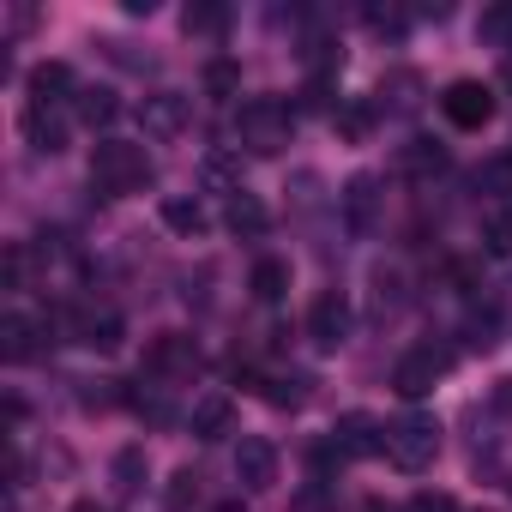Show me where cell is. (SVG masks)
I'll use <instances>...</instances> for the list:
<instances>
[{
	"label": "cell",
	"instance_id": "cell-23",
	"mask_svg": "<svg viewBox=\"0 0 512 512\" xmlns=\"http://www.w3.org/2000/svg\"><path fill=\"white\" fill-rule=\"evenodd\" d=\"M482 247L494 253V260H506V253H512V217H506V211H494V217L482 223Z\"/></svg>",
	"mask_w": 512,
	"mask_h": 512
},
{
	"label": "cell",
	"instance_id": "cell-17",
	"mask_svg": "<svg viewBox=\"0 0 512 512\" xmlns=\"http://www.w3.org/2000/svg\"><path fill=\"white\" fill-rule=\"evenodd\" d=\"M109 476H115L121 494H139V488H145V452H139V446H121L115 464H109Z\"/></svg>",
	"mask_w": 512,
	"mask_h": 512
},
{
	"label": "cell",
	"instance_id": "cell-2",
	"mask_svg": "<svg viewBox=\"0 0 512 512\" xmlns=\"http://www.w3.org/2000/svg\"><path fill=\"white\" fill-rule=\"evenodd\" d=\"M235 139H241L247 151H260V157L284 151V145H290V109H284L278 97H253V103H241Z\"/></svg>",
	"mask_w": 512,
	"mask_h": 512
},
{
	"label": "cell",
	"instance_id": "cell-33",
	"mask_svg": "<svg viewBox=\"0 0 512 512\" xmlns=\"http://www.w3.org/2000/svg\"><path fill=\"white\" fill-rule=\"evenodd\" d=\"M500 85H506V91H512V55H506V61H500Z\"/></svg>",
	"mask_w": 512,
	"mask_h": 512
},
{
	"label": "cell",
	"instance_id": "cell-21",
	"mask_svg": "<svg viewBox=\"0 0 512 512\" xmlns=\"http://www.w3.org/2000/svg\"><path fill=\"white\" fill-rule=\"evenodd\" d=\"M163 223L181 229V235H199L205 229V211H199V199H163Z\"/></svg>",
	"mask_w": 512,
	"mask_h": 512
},
{
	"label": "cell",
	"instance_id": "cell-12",
	"mask_svg": "<svg viewBox=\"0 0 512 512\" xmlns=\"http://www.w3.org/2000/svg\"><path fill=\"white\" fill-rule=\"evenodd\" d=\"M19 127H25V139H31V151H43V157H55V151H67V127H61V121H55L49 109H37V103H31Z\"/></svg>",
	"mask_w": 512,
	"mask_h": 512
},
{
	"label": "cell",
	"instance_id": "cell-22",
	"mask_svg": "<svg viewBox=\"0 0 512 512\" xmlns=\"http://www.w3.org/2000/svg\"><path fill=\"white\" fill-rule=\"evenodd\" d=\"M308 386H314L308 374H290V380H272V392H266V398H272L278 410H302V404H308Z\"/></svg>",
	"mask_w": 512,
	"mask_h": 512
},
{
	"label": "cell",
	"instance_id": "cell-7",
	"mask_svg": "<svg viewBox=\"0 0 512 512\" xmlns=\"http://www.w3.org/2000/svg\"><path fill=\"white\" fill-rule=\"evenodd\" d=\"M332 446L344 452V458H374V452H386V428L374 422V416H362V410H350L338 428H332Z\"/></svg>",
	"mask_w": 512,
	"mask_h": 512
},
{
	"label": "cell",
	"instance_id": "cell-15",
	"mask_svg": "<svg viewBox=\"0 0 512 512\" xmlns=\"http://www.w3.org/2000/svg\"><path fill=\"white\" fill-rule=\"evenodd\" d=\"M223 217H229V229H235V235H266V223H272V217H266V205L253 199V193H235Z\"/></svg>",
	"mask_w": 512,
	"mask_h": 512
},
{
	"label": "cell",
	"instance_id": "cell-27",
	"mask_svg": "<svg viewBox=\"0 0 512 512\" xmlns=\"http://www.w3.org/2000/svg\"><path fill=\"white\" fill-rule=\"evenodd\" d=\"M85 344H91V350H115V344H121V320H115V314L91 320V326H85Z\"/></svg>",
	"mask_w": 512,
	"mask_h": 512
},
{
	"label": "cell",
	"instance_id": "cell-4",
	"mask_svg": "<svg viewBox=\"0 0 512 512\" xmlns=\"http://www.w3.org/2000/svg\"><path fill=\"white\" fill-rule=\"evenodd\" d=\"M452 368V350H440V344H422V350H410L398 368H392V392L398 398H428L434 392V380Z\"/></svg>",
	"mask_w": 512,
	"mask_h": 512
},
{
	"label": "cell",
	"instance_id": "cell-11",
	"mask_svg": "<svg viewBox=\"0 0 512 512\" xmlns=\"http://www.w3.org/2000/svg\"><path fill=\"white\" fill-rule=\"evenodd\" d=\"M25 85H31V103L49 109V103H61V97L73 91V67H67V61H43V67H31Z\"/></svg>",
	"mask_w": 512,
	"mask_h": 512
},
{
	"label": "cell",
	"instance_id": "cell-18",
	"mask_svg": "<svg viewBox=\"0 0 512 512\" xmlns=\"http://www.w3.org/2000/svg\"><path fill=\"white\" fill-rule=\"evenodd\" d=\"M0 338H7V344H0V350H7V362H31V356H37V326L19 320V314L0 326Z\"/></svg>",
	"mask_w": 512,
	"mask_h": 512
},
{
	"label": "cell",
	"instance_id": "cell-8",
	"mask_svg": "<svg viewBox=\"0 0 512 512\" xmlns=\"http://www.w3.org/2000/svg\"><path fill=\"white\" fill-rule=\"evenodd\" d=\"M235 476H241V488H272L278 482V446L272 440H241V452H235Z\"/></svg>",
	"mask_w": 512,
	"mask_h": 512
},
{
	"label": "cell",
	"instance_id": "cell-30",
	"mask_svg": "<svg viewBox=\"0 0 512 512\" xmlns=\"http://www.w3.org/2000/svg\"><path fill=\"white\" fill-rule=\"evenodd\" d=\"M482 37H494V43H506V37H512V13H506V7H494V13H482Z\"/></svg>",
	"mask_w": 512,
	"mask_h": 512
},
{
	"label": "cell",
	"instance_id": "cell-16",
	"mask_svg": "<svg viewBox=\"0 0 512 512\" xmlns=\"http://www.w3.org/2000/svg\"><path fill=\"white\" fill-rule=\"evenodd\" d=\"M398 169H410V175H434V169H446V151H440L434 139H410V145L398 151Z\"/></svg>",
	"mask_w": 512,
	"mask_h": 512
},
{
	"label": "cell",
	"instance_id": "cell-1",
	"mask_svg": "<svg viewBox=\"0 0 512 512\" xmlns=\"http://www.w3.org/2000/svg\"><path fill=\"white\" fill-rule=\"evenodd\" d=\"M91 181H97V193H103V199H121V193L151 187L145 145H133V139H103V145L91 151Z\"/></svg>",
	"mask_w": 512,
	"mask_h": 512
},
{
	"label": "cell",
	"instance_id": "cell-31",
	"mask_svg": "<svg viewBox=\"0 0 512 512\" xmlns=\"http://www.w3.org/2000/svg\"><path fill=\"white\" fill-rule=\"evenodd\" d=\"M25 266H31V253L13 241V247H7V290H19V284H25Z\"/></svg>",
	"mask_w": 512,
	"mask_h": 512
},
{
	"label": "cell",
	"instance_id": "cell-6",
	"mask_svg": "<svg viewBox=\"0 0 512 512\" xmlns=\"http://www.w3.org/2000/svg\"><path fill=\"white\" fill-rule=\"evenodd\" d=\"M344 332H350V302H344V290L314 296V308H308V338H314L320 350H338Z\"/></svg>",
	"mask_w": 512,
	"mask_h": 512
},
{
	"label": "cell",
	"instance_id": "cell-13",
	"mask_svg": "<svg viewBox=\"0 0 512 512\" xmlns=\"http://www.w3.org/2000/svg\"><path fill=\"white\" fill-rule=\"evenodd\" d=\"M374 205H380V181H374V175H356V181L344 187V217H350V229H374Z\"/></svg>",
	"mask_w": 512,
	"mask_h": 512
},
{
	"label": "cell",
	"instance_id": "cell-20",
	"mask_svg": "<svg viewBox=\"0 0 512 512\" xmlns=\"http://www.w3.org/2000/svg\"><path fill=\"white\" fill-rule=\"evenodd\" d=\"M290 290V266L284 260H260V266H253V296H260V302H278Z\"/></svg>",
	"mask_w": 512,
	"mask_h": 512
},
{
	"label": "cell",
	"instance_id": "cell-5",
	"mask_svg": "<svg viewBox=\"0 0 512 512\" xmlns=\"http://www.w3.org/2000/svg\"><path fill=\"white\" fill-rule=\"evenodd\" d=\"M440 109H446V121H452V127L476 133V127H488V121H494V91H488L482 79H452V85H446V97H440Z\"/></svg>",
	"mask_w": 512,
	"mask_h": 512
},
{
	"label": "cell",
	"instance_id": "cell-32",
	"mask_svg": "<svg viewBox=\"0 0 512 512\" xmlns=\"http://www.w3.org/2000/svg\"><path fill=\"white\" fill-rule=\"evenodd\" d=\"M404 512H458V506H452V494H416Z\"/></svg>",
	"mask_w": 512,
	"mask_h": 512
},
{
	"label": "cell",
	"instance_id": "cell-3",
	"mask_svg": "<svg viewBox=\"0 0 512 512\" xmlns=\"http://www.w3.org/2000/svg\"><path fill=\"white\" fill-rule=\"evenodd\" d=\"M434 452H440V422H434V416L410 410V416H398V422L386 428V458H392L398 470H428Z\"/></svg>",
	"mask_w": 512,
	"mask_h": 512
},
{
	"label": "cell",
	"instance_id": "cell-25",
	"mask_svg": "<svg viewBox=\"0 0 512 512\" xmlns=\"http://www.w3.org/2000/svg\"><path fill=\"white\" fill-rule=\"evenodd\" d=\"M223 25H229L223 7H187V31H193V37H217Z\"/></svg>",
	"mask_w": 512,
	"mask_h": 512
},
{
	"label": "cell",
	"instance_id": "cell-29",
	"mask_svg": "<svg viewBox=\"0 0 512 512\" xmlns=\"http://www.w3.org/2000/svg\"><path fill=\"white\" fill-rule=\"evenodd\" d=\"M488 410H494V416H506V422H512V374H500V380H494V386H488Z\"/></svg>",
	"mask_w": 512,
	"mask_h": 512
},
{
	"label": "cell",
	"instance_id": "cell-24",
	"mask_svg": "<svg viewBox=\"0 0 512 512\" xmlns=\"http://www.w3.org/2000/svg\"><path fill=\"white\" fill-rule=\"evenodd\" d=\"M205 91H211V97H235V91H241V67H235V61H211V67H205Z\"/></svg>",
	"mask_w": 512,
	"mask_h": 512
},
{
	"label": "cell",
	"instance_id": "cell-26",
	"mask_svg": "<svg viewBox=\"0 0 512 512\" xmlns=\"http://www.w3.org/2000/svg\"><path fill=\"white\" fill-rule=\"evenodd\" d=\"M368 127H374V109H368V103H344V109H338V133H344V139H362Z\"/></svg>",
	"mask_w": 512,
	"mask_h": 512
},
{
	"label": "cell",
	"instance_id": "cell-10",
	"mask_svg": "<svg viewBox=\"0 0 512 512\" xmlns=\"http://www.w3.org/2000/svg\"><path fill=\"white\" fill-rule=\"evenodd\" d=\"M145 368H151V374H187V368H199V350H193V338H181V332H163V338H151V350H145Z\"/></svg>",
	"mask_w": 512,
	"mask_h": 512
},
{
	"label": "cell",
	"instance_id": "cell-9",
	"mask_svg": "<svg viewBox=\"0 0 512 512\" xmlns=\"http://www.w3.org/2000/svg\"><path fill=\"white\" fill-rule=\"evenodd\" d=\"M139 121H145V133H151V139H175V133L187 127V97H175V91H157V97H145Z\"/></svg>",
	"mask_w": 512,
	"mask_h": 512
},
{
	"label": "cell",
	"instance_id": "cell-28",
	"mask_svg": "<svg viewBox=\"0 0 512 512\" xmlns=\"http://www.w3.org/2000/svg\"><path fill=\"white\" fill-rule=\"evenodd\" d=\"M163 500H169V512H187V506L199 500V476H193V470H181V476L169 482V494H163Z\"/></svg>",
	"mask_w": 512,
	"mask_h": 512
},
{
	"label": "cell",
	"instance_id": "cell-14",
	"mask_svg": "<svg viewBox=\"0 0 512 512\" xmlns=\"http://www.w3.org/2000/svg\"><path fill=\"white\" fill-rule=\"evenodd\" d=\"M229 422H235V404H229L223 392H211V398L193 404V434H199V440H223Z\"/></svg>",
	"mask_w": 512,
	"mask_h": 512
},
{
	"label": "cell",
	"instance_id": "cell-19",
	"mask_svg": "<svg viewBox=\"0 0 512 512\" xmlns=\"http://www.w3.org/2000/svg\"><path fill=\"white\" fill-rule=\"evenodd\" d=\"M115 115H121L115 91H103V85H97V91H79V121H85V127H109Z\"/></svg>",
	"mask_w": 512,
	"mask_h": 512
}]
</instances>
